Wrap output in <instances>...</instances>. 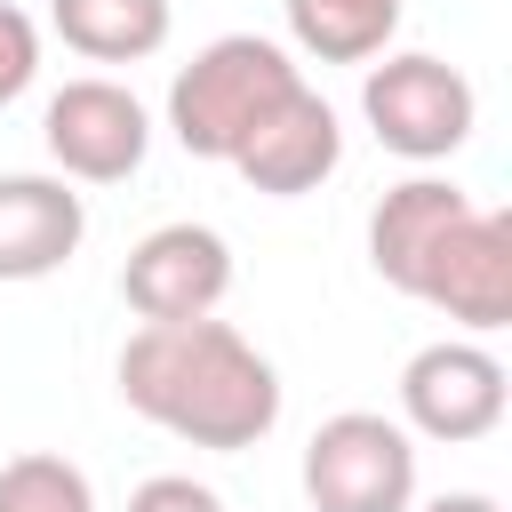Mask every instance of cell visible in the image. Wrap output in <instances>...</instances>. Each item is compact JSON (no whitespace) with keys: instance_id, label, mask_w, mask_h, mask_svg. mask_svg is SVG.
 Listing matches in <instances>:
<instances>
[{"instance_id":"cell-14","label":"cell","mask_w":512,"mask_h":512,"mask_svg":"<svg viewBox=\"0 0 512 512\" xmlns=\"http://www.w3.org/2000/svg\"><path fill=\"white\" fill-rule=\"evenodd\" d=\"M32 72H40V24L0 0V104H16L32 88Z\"/></svg>"},{"instance_id":"cell-7","label":"cell","mask_w":512,"mask_h":512,"mask_svg":"<svg viewBox=\"0 0 512 512\" xmlns=\"http://www.w3.org/2000/svg\"><path fill=\"white\" fill-rule=\"evenodd\" d=\"M400 432H424V440H488L504 424V360L472 336H440L424 352H408L400 368Z\"/></svg>"},{"instance_id":"cell-11","label":"cell","mask_w":512,"mask_h":512,"mask_svg":"<svg viewBox=\"0 0 512 512\" xmlns=\"http://www.w3.org/2000/svg\"><path fill=\"white\" fill-rule=\"evenodd\" d=\"M48 24L88 64H144L168 40V0H48Z\"/></svg>"},{"instance_id":"cell-3","label":"cell","mask_w":512,"mask_h":512,"mask_svg":"<svg viewBox=\"0 0 512 512\" xmlns=\"http://www.w3.org/2000/svg\"><path fill=\"white\" fill-rule=\"evenodd\" d=\"M296 88H304V72L288 64L280 40L224 32V40H208V48L168 80V136H176L192 160H232V152L264 128V112H272L280 96H296Z\"/></svg>"},{"instance_id":"cell-8","label":"cell","mask_w":512,"mask_h":512,"mask_svg":"<svg viewBox=\"0 0 512 512\" xmlns=\"http://www.w3.org/2000/svg\"><path fill=\"white\" fill-rule=\"evenodd\" d=\"M224 288H232V248L216 224H160L120 264V296L136 320H208Z\"/></svg>"},{"instance_id":"cell-2","label":"cell","mask_w":512,"mask_h":512,"mask_svg":"<svg viewBox=\"0 0 512 512\" xmlns=\"http://www.w3.org/2000/svg\"><path fill=\"white\" fill-rule=\"evenodd\" d=\"M120 400L192 440V448H256L280 424V376L232 320H144L120 344Z\"/></svg>"},{"instance_id":"cell-1","label":"cell","mask_w":512,"mask_h":512,"mask_svg":"<svg viewBox=\"0 0 512 512\" xmlns=\"http://www.w3.org/2000/svg\"><path fill=\"white\" fill-rule=\"evenodd\" d=\"M368 264L384 288L448 312L464 336L512 320V216L480 208L448 176H408L368 216Z\"/></svg>"},{"instance_id":"cell-13","label":"cell","mask_w":512,"mask_h":512,"mask_svg":"<svg viewBox=\"0 0 512 512\" xmlns=\"http://www.w3.org/2000/svg\"><path fill=\"white\" fill-rule=\"evenodd\" d=\"M0 512H96V488L72 456L24 448V456L0 464Z\"/></svg>"},{"instance_id":"cell-10","label":"cell","mask_w":512,"mask_h":512,"mask_svg":"<svg viewBox=\"0 0 512 512\" xmlns=\"http://www.w3.org/2000/svg\"><path fill=\"white\" fill-rule=\"evenodd\" d=\"M88 200L64 176H0V280H48L80 256Z\"/></svg>"},{"instance_id":"cell-15","label":"cell","mask_w":512,"mask_h":512,"mask_svg":"<svg viewBox=\"0 0 512 512\" xmlns=\"http://www.w3.org/2000/svg\"><path fill=\"white\" fill-rule=\"evenodd\" d=\"M128 512H224V496L192 472H152V480H136Z\"/></svg>"},{"instance_id":"cell-6","label":"cell","mask_w":512,"mask_h":512,"mask_svg":"<svg viewBox=\"0 0 512 512\" xmlns=\"http://www.w3.org/2000/svg\"><path fill=\"white\" fill-rule=\"evenodd\" d=\"M40 144L64 168V184H120L144 168L152 152V112L120 88V80H64L40 112Z\"/></svg>"},{"instance_id":"cell-5","label":"cell","mask_w":512,"mask_h":512,"mask_svg":"<svg viewBox=\"0 0 512 512\" xmlns=\"http://www.w3.org/2000/svg\"><path fill=\"white\" fill-rule=\"evenodd\" d=\"M360 112H368V128H376L384 152H400V160H448L472 136L480 96H472V80L456 64H440L424 48H400V56L368 64Z\"/></svg>"},{"instance_id":"cell-16","label":"cell","mask_w":512,"mask_h":512,"mask_svg":"<svg viewBox=\"0 0 512 512\" xmlns=\"http://www.w3.org/2000/svg\"><path fill=\"white\" fill-rule=\"evenodd\" d=\"M424 512H504L496 496H480V488H448V496H432Z\"/></svg>"},{"instance_id":"cell-9","label":"cell","mask_w":512,"mask_h":512,"mask_svg":"<svg viewBox=\"0 0 512 512\" xmlns=\"http://www.w3.org/2000/svg\"><path fill=\"white\" fill-rule=\"evenodd\" d=\"M336 160H344V128H336V112H328L320 88L280 96V104L264 112V128L232 152V168H240L256 192H272V200L320 192V184L336 176Z\"/></svg>"},{"instance_id":"cell-12","label":"cell","mask_w":512,"mask_h":512,"mask_svg":"<svg viewBox=\"0 0 512 512\" xmlns=\"http://www.w3.org/2000/svg\"><path fill=\"white\" fill-rule=\"evenodd\" d=\"M280 8H288V32H296L304 56H320V64H368V56L392 48L408 0H280Z\"/></svg>"},{"instance_id":"cell-4","label":"cell","mask_w":512,"mask_h":512,"mask_svg":"<svg viewBox=\"0 0 512 512\" xmlns=\"http://www.w3.org/2000/svg\"><path fill=\"white\" fill-rule=\"evenodd\" d=\"M304 496L312 512H416V440L376 408H344L304 440Z\"/></svg>"}]
</instances>
